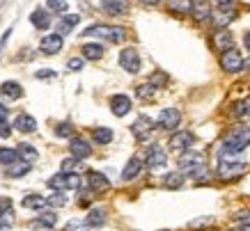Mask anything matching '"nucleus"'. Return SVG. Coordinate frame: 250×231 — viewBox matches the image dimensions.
I'll return each mask as SVG.
<instances>
[{
	"instance_id": "f257e3e1",
	"label": "nucleus",
	"mask_w": 250,
	"mask_h": 231,
	"mask_svg": "<svg viewBox=\"0 0 250 231\" xmlns=\"http://www.w3.org/2000/svg\"><path fill=\"white\" fill-rule=\"evenodd\" d=\"M248 172V165L243 163V158L236 151H220L218 160V176L220 179H239L241 174Z\"/></svg>"
},
{
	"instance_id": "f03ea898",
	"label": "nucleus",
	"mask_w": 250,
	"mask_h": 231,
	"mask_svg": "<svg viewBox=\"0 0 250 231\" xmlns=\"http://www.w3.org/2000/svg\"><path fill=\"white\" fill-rule=\"evenodd\" d=\"M179 170L197 181L207 179V163L200 151H184V156L179 158Z\"/></svg>"
},
{
	"instance_id": "7ed1b4c3",
	"label": "nucleus",
	"mask_w": 250,
	"mask_h": 231,
	"mask_svg": "<svg viewBox=\"0 0 250 231\" xmlns=\"http://www.w3.org/2000/svg\"><path fill=\"white\" fill-rule=\"evenodd\" d=\"M248 144H250V128L248 126H239V128H234V131H229V133L225 135V140H223V149L241 154Z\"/></svg>"
},
{
	"instance_id": "20e7f679",
	"label": "nucleus",
	"mask_w": 250,
	"mask_h": 231,
	"mask_svg": "<svg viewBox=\"0 0 250 231\" xmlns=\"http://www.w3.org/2000/svg\"><path fill=\"white\" fill-rule=\"evenodd\" d=\"M83 35L106 39V41H113V44H120V41H124V37H126V30H124V28H115V25H104V23H99V25H90Z\"/></svg>"
},
{
	"instance_id": "39448f33",
	"label": "nucleus",
	"mask_w": 250,
	"mask_h": 231,
	"mask_svg": "<svg viewBox=\"0 0 250 231\" xmlns=\"http://www.w3.org/2000/svg\"><path fill=\"white\" fill-rule=\"evenodd\" d=\"M48 188L51 190H78L81 188V179L76 174H67V172H60L48 179Z\"/></svg>"
},
{
	"instance_id": "423d86ee",
	"label": "nucleus",
	"mask_w": 250,
	"mask_h": 231,
	"mask_svg": "<svg viewBox=\"0 0 250 231\" xmlns=\"http://www.w3.org/2000/svg\"><path fill=\"white\" fill-rule=\"evenodd\" d=\"M220 67L229 71V74H236V71H241L243 69V58L241 53L234 51V48H228V51L220 55Z\"/></svg>"
},
{
	"instance_id": "0eeeda50",
	"label": "nucleus",
	"mask_w": 250,
	"mask_h": 231,
	"mask_svg": "<svg viewBox=\"0 0 250 231\" xmlns=\"http://www.w3.org/2000/svg\"><path fill=\"white\" fill-rule=\"evenodd\" d=\"M120 64L124 71L129 74H138L140 71V58H138V51L136 48H124L120 53Z\"/></svg>"
},
{
	"instance_id": "6e6552de",
	"label": "nucleus",
	"mask_w": 250,
	"mask_h": 231,
	"mask_svg": "<svg viewBox=\"0 0 250 231\" xmlns=\"http://www.w3.org/2000/svg\"><path fill=\"white\" fill-rule=\"evenodd\" d=\"M159 124H161V128H166V131H174V128L182 124V112L177 110V108H166V110H161Z\"/></svg>"
},
{
	"instance_id": "1a4fd4ad",
	"label": "nucleus",
	"mask_w": 250,
	"mask_h": 231,
	"mask_svg": "<svg viewBox=\"0 0 250 231\" xmlns=\"http://www.w3.org/2000/svg\"><path fill=\"white\" fill-rule=\"evenodd\" d=\"M190 14H193V19H195L197 23L211 21L213 19L211 2H209V0H193V9H190Z\"/></svg>"
},
{
	"instance_id": "9d476101",
	"label": "nucleus",
	"mask_w": 250,
	"mask_h": 231,
	"mask_svg": "<svg viewBox=\"0 0 250 231\" xmlns=\"http://www.w3.org/2000/svg\"><path fill=\"white\" fill-rule=\"evenodd\" d=\"M193 142H195V135L188 133V131H182V133L172 135V140H170V149L184 154V151H188L190 147H193Z\"/></svg>"
},
{
	"instance_id": "9b49d317",
	"label": "nucleus",
	"mask_w": 250,
	"mask_h": 231,
	"mask_svg": "<svg viewBox=\"0 0 250 231\" xmlns=\"http://www.w3.org/2000/svg\"><path fill=\"white\" fill-rule=\"evenodd\" d=\"M129 7V0H101V9L110 16H124Z\"/></svg>"
},
{
	"instance_id": "f8f14e48",
	"label": "nucleus",
	"mask_w": 250,
	"mask_h": 231,
	"mask_svg": "<svg viewBox=\"0 0 250 231\" xmlns=\"http://www.w3.org/2000/svg\"><path fill=\"white\" fill-rule=\"evenodd\" d=\"M166 163H167V154L161 149L159 144H152L149 151H147V165H149V170H159Z\"/></svg>"
},
{
	"instance_id": "ddd939ff",
	"label": "nucleus",
	"mask_w": 250,
	"mask_h": 231,
	"mask_svg": "<svg viewBox=\"0 0 250 231\" xmlns=\"http://www.w3.org/2000/svg\"><path fill=\"white\" fill-rule=\"evenodd\" d=\"M14 224V213H12V199L9 197H2L0 199V231L9 229Z\"/></svg>"
},
{
	"instance_id": "4468645a",
	"label": "nucleus",
	"mask_w": 250,
	"mask_h": 231,
	"mask_svg": "<svg viewBox=\"0 0 250 231\" xmlns=\"http://www.w3.org/2000/svg\"><path fill=\"white\" fill-rule=\"evenodd\" d=\"M232 44H234V37H232V32L229 30L220 28L218 32H213L211 46L216 48V51H228V48H232Z\"/></svg>"
},
{
	"instance_id": "2eb2a0df",
	"label": "nucleus",
	"mask_w": 250,
	"mask_h": 231,
	"mask_svg": "<svg viewBox=\"0 0 250 231\" xmlns=\"http://www.w3.org/2000/svg\"><path fill=\"white\" fill-rule=\"evenodd\" d=\"M110 110H113L115 117H124V115H129L131 110V98L124 96V94H117V96L110 98Z\"/></svg>"
},
{
	"instance_id": "dca6fc26",
	"label": "nucleus",
	"mask_w": 250,
	"mask_h": 231,
	"mask_svg": "<svg viewBox=\"0 0 250 231\" xmlns=\"http://www.w3.org/2000/svg\"><path fill=\"white\" fill-rule=\"evenodd\" d=\"M152 128H154L152 119H147V117H138V121L131 126V131H133V135H136V140L145 142L147 137H149V133H152Z\"/></svg>"
},
{
	"instance_id": "f3484780",
	"label": "nucleus",
	"mask_w": 250,
	"mask_h": 231,
	"mask_svg": "<svg viewBox=\"0 0 250 231\" xmlns=\"http://www.w3.org/2000/svg\"><path fill=\"white\" fill-rule=\"evenodd\" d=\"M87 186H90V190H94V192H104V190L110 188V181H108L101 172H87Z\"/></svg>"
},
{
	"instance_id": "a211bd4d",
	"label": "nucleus",
	"mask_w": 250,
	"mask_h": 231,
	"mask_svg": "<svg viewBox=\"0 0 250 231\" xmlns=\"http://www.w3.org/2000/svg\"><path fill=\"white\" fill-rule=\"evenodd\" d=\"M69 151H71V156H76V158H87L92 154V147H90V142H85L83 137H74V140L69 142Z\"/></svg>"
},
{
	"instance_id": "6ab92c4d",
	"label": "nucleus",
	"mask_w": 250,
	"mask_h": 231,
	"mask_svg": "<svg viewBox=\"0 0 250 231\" xmlns=\"http://www.w3.org/2000/svg\"><path fill=\"white\" fill-rule=\"evenodd\" d=\"M39 48H42L46 55H53V53H58L62 48V35H46V37L42 39Z\"/></svg>"
},
{
	"instance_id": "aec40b11",
	"label": "nucleus",
	"mask_w": 250,
	"mask_h": 231,
	"mask_svg": "<svg viewBox=\"0 0 250 231\" xmlns=\"http://www.w3.org/2000/svg\"><path fill=\"white\" fill-rule=\"evenodd\" d=\"M14 128L21 131V133H35V131H37V121H35V117H30V115H19L14 119Z\"/></svg>"
},
{
	"instance_id": "412c9836",
	"label": "nucleus",
	"mask_w": 250,
	"mask_h": 231,
	"mask_svg": "<svg viewBox=\"0 0 250 231\" xmlns=\"http://www.w3.org/2000/svg\"><path fill=\"white\" fill-rule=\"evenodd\" d=\"M78 21H81V16H78V14H67V16H62L60 21H58V35H62V37H64V35H69V32L76 28Z\"/></svg>"
},
{
	"instance_id": "4be33fe9",
	"label": "nucleus",
	"mask_w": 250,
	"mask_h": 231,
	"mask_svg": "<svg viewBox=\"0 0 250 231\" xmlns=\"http://www.w3.org/2000/svg\"><path fill=\"white\" fill-rule=\"evenodd\" d=\"M30 21L39 30H48V28H51V14H48L46 9H35L30 16Z\"/></svg>"
},
{
	"instance_id": "5701e85b",
	"label": "nucleus",
	"mask_w": 250,
	"mask_h": 231,
	"mask_svg": "<svg viewBox=\"0 0 250 231\" xmlns=\"http://www.w3.org/2000/svg\"><path fill=\"white\" fill-rule=\"evenodd\" d=\"M140 170H143V160L138 156H133L126 163V167H124V172H122V179L124 181H131V179H136L138 174H140Z\"/></svg>"
},
{
	"instance_id": "b1692460",
	"label": "nucleus",
	"mask_w": 250,
	"mask_h": 231,
	"mask_svg": "<svg viewBox=\"0 0 250 231\" xmlns=\"http://www.w3.org/2000/svg\"><path fill=\"white\" fill-rule=\"evenodd\" d=\"M0 94H2L5 98H19L23 94V90H21V85H19V82L7 80V82H2V85H0Z\"/></svg>"
},
{
	"instance_id": "393cba45",
	"label": "nucleus",
	"mask_w": 250,
	"mask_h": 231,
	"mask_svg": "<svg viewBox=\"0 0 250 231\" xmlns=\"http://www.w3.org/2000/svg\"><path fill=\"white\" fill-rule=\"evenodd\" d=\"M167 7L172 9L174 14H190V9H193V0H167Z\"/></svg>"
},
{
	"instance_id": "a878e982",
	"label": "nucleus",
	"mask_w": 250,
	"mask_h": 231,
	"mask_svg": "<svg viewBox=\"0 0 250 231\" xmlns=\"http://www.w3.org/2000/svg\"><path fill=\"white\" fill-rule=\"evenodd\" d=\"M55 222H58V215L44 213V215H39L37 220L30 224V229H51V227H55Z\"/></svg>"
},
{
	"instance_id": "bb28decb",
	"label": "nucleus",
	"mask_w": 250,
	"mask_h": 231,
	"mask_svg": "<svg viewBox=\"0 0 250 231\" xmlns=\"http://www.w3.org/2000/svg\"><path fill=\"white\" fill-rule=\"evenodd\" d=\"M236 19V12L234 9H220V12H216L213 14V23L218 25V28H225L229 21H234Z\"/></svg>"
},
{
	"instance_id": "cd10ccee",
	"label": "nucleus",
	"mask_w": 250,
	"mask_h": 231,
	"mask_svg": "<svg viewBox=\"0 0 250 231\" xmlns=\"http://www.w3.org/2000/svg\"><path fill=\"white\" fill-rule=\"evenodd\" d=\"M83 58L85 60H101V58H104V46L101 44H85L83 46Z\"/></svg>"
},
{
	"instance_id": "c85d7f7f",
	"label": "nucleus",
	"mask_w": 250,
	"mask_h": 231,
	"mask_svg": "<svg viewBox=\"0 0 250 231\" xmlns=\"http://www.w3.org/2000/svg\"><path fill=\"white\" fill-rule=\"evenodd\" d=\"M16 151L21 154V160H25V163H32V160H37V156H39V151L35 149V147H30L28 142H21Z\"/></svg>"
},
{
	"instance_id": "c756f323",
	"label": "nucleus",
	"mask_w": 250,
	"mask_h": 231,
	"mask_svg": "<svg viewBox=\"0 0 250 231\" xmlns=\"http://www.w3.org/2000/svg\"><path fill=\"white\" fill-rule=\"evenodd\" d=\"M28 172H30V163H25V160H16V163H12L7 167V176H12V179H14V176H23V174H28Z\"/></svg>"
},
{
	"instance_id": "7c9ffc66",
	"label": "nucleus",
	"mask_w": 250,
	"mask_h": 231,
	"mask_svg": "<svg viewBox=\"0 0 250 231\" xmlns=\"http://www.w3.org/2000/svg\"><path fill=\"white\" fill-rule=\"evenodd\" d=\"M163 186L177 190V188L184 186V176L179 174V172H170V174H166V176H163Z\"/></svg>"
},
{
	"instance_id": "2f4dec72",
	"label": "nucleus",
	"mask_w": 250,
	"mask_h": 231,
	"mask_svg": "<svg viewBox=\"0 0 250 231\" xmlns=\"http://www.w3.org/2000/svg\"><path fill=\"white\" fill-rule=\"evenodd\" d=\"M78 170H83L81 158L71 156V158H64V160H62V172H67V174H76Z\"/></svg>"
},
{
	"instance_id": "473e14b6",
	"label": "nucleus",
	"mask_w": 250,
	"mask_h": 231,
	"mask_svg": "<svg viewBox=\"0 0 250 231\" xmlns=\"http://www.w3.org/2000/svg\"><path fill=\"white\" fill-rule=\"evenodd\" d=\"M21 204H23V209H42V206H48V201L44 197H39V194H28Z\"/></svg>"
},
{
	"instance_id": "72a5a7b5",
	"label": "nucleus",
	"mask_w": 250,
	"mask_h": 231,
	"mask_svg": "<svg viewBox=\"0 0 250 231\" xmlns=\"http://www.w3.org/2000/svg\"><path fill=\"white\" fill-rule=\"evenodd\" d=\"M92 137H94V142H99V144H108V142L113 140V131H110V128H94V131H92Z\"/></svg>"
},
{
	"instance_id": "f704fd0d",
	"label": "nucleus",
	"mask_w": 250,
	"mask_h": 231,
	"mask_svg": "<svg viewBox=\"0 0 250 231\" xmlns=\"http://www.w3.org/2000/svg\"><path fill=\"white\" fill-rule=\"evenodd\" d=\"M85 222L90 224V227H101V224H106V213H104V211H99V209H94V211H90V215H87Z\"/></svg>"
},
{
	"instance_id": "c9c22d12",
	"label": "nucleus",
	"mask_w": 250,
	"mask_h": 231,
	"mask_svg": "<svg viewBox=\"0 0 250 231\" xmlns=\"http://www.w3.org/2000/svg\"><path fill=\"white\" fill-rule=\"evenodd\" d=\"M19 160V151L16 149H0V163L2 165H12Z\"/></svg>"
},
{
	"instance_id": "e433bc0d",
	"label": "nucleus",
	"mask_w": 250,
	"mask_h": 231,
	"mask_svg": "<svg viewBox=\"0 0 250 231\" xmlns=\"http://www.w3.org/2000/svg\"><path fill=\"white\" fill-rule=\"evenodd\" d=\"M136 92H138V96L147 101V98H154V94H156V87H154L152 82H145V85H138Z\"/></svg>"
},
{
	"instance_id": "4c0bfd02",
	"label": "nucleus",
	"mask_w": 250,
	"mask_h": 231,
	"mask_svg": "<svg viewBox=\"0 0 250 231\" xmlns=\"http://www.w3.org/2000/svg\"><path fill=\"white\" fill-rule=\"evenodd\" d=\"M46 201H48V206H53V209H60V206H64V204H67V199H64L62 190H58L55 194H51V197H48Z\"/></svg>"
},
{
	"instance_id": "58836bf2",
	"label": "nucleus",
	"mask_w": 250,
	"mask_h": 231,
	"mask_svg": "<svg viewBox=\"0 0 250 231\" xmlns=\"http://www.w3.org/2000/svg\"><path fill=\"white\" fill-rule=\"evenodd\" d=\"M55 135H58V137H71V135H74V126L64 121V124H60V126L55 128Z\"/></svg>"
},
{
	"instance_id": "ea45409f",
	"label": "nucleus",
	"mask_w": 250,
	"mask_h": 231,
	"mask_svg": "<svg viewBox=\"0 0 250 231\" xmlns=\"http://www.w3.org/2000/svg\"><path fill=\"white\" fill-rule=\"evenodd\" d=\"M48 9L62 14V12H67V0H48Z\"/></svg>"
},
{
	"instance_id": "a19ab883",
	"label": "nucleus",
	"mask_w": 250,
	"mask_h": 231,
	"mask_svg": "<svg viewBox=\"0 0 250 231\" xmlns=\"http://www.w3.org/2000/svg\"><path fill=\"white\" fill-rule=\"evenodd\" d=\"M87 227H90L87 222H78V220H71V222L67 224V231H87Z\"/></svg>"
},
{
	"instance_id": "79ce46f5",
	"label": "nucleus",
	"mask_w": 250,
	"mask_h": 231,
	"mask_svg": "<svg viewBox=\"0 0 250 231\" xmlns=\"http://www.w3.org/2000/svg\"><path fill=\"white\" fill-rule=\"evenodd\" d=\"M239 224H241L243 231H250V211H246V213H239Z\"/></svg>"
},
{
	"instance_id": "37998d69",
	"label": "nucleus",
	"mask_w": 250,
	"mask_h": 231,
	"mask_svg": "<svg viewBox=\"0 0 250 231\" xmlns=\"http://www.w3.org/2000/svg\"><path fill=\"white\" fill-rule=\"evenodd\" d=\"M166 82H167L166 74H156V76H152V85H154V87H161V85H166Z\"/></svg>"
},
{
	"instance_id": "c03bdc74",
	"label": "nucleus",
	"mask_w": 250,
	"mask_h": 231,
	"mask_svg": "<svg viewBox=\"0 0 250 231\" xmlns=\"http://www.w3.org/2000/svg\"><path fill=\"white\" fill-rule=\"evenodd\" d=\"M69 69H71V71H81V69H83V58H74V60H69Z\"/></svg>"
},
{
	"instance_id": "a18cd8bd",
	"label": "nucleus",
	"mask_w": 250,
	"mask_h": 231,
	"mask_svg": "<svg viewBox=\"0 0 250 231\" xmlns=\"http://www.w3.org/2000/svg\"><path fill=\"white\" fill-rule=\"evenodd\" d=\"M12 133V128L7 126V121H0V137H9Z\"/></svg>"
},
{
	"instance_id": "49530a36",
	"label": "nucleus",
	"mask_w": 250,
	"mask_h": 231,
	"mask_svg": "<svg viewBox=\"0 0 250 231\" xmlns=\"http://www.w3.org/2000/svg\"><path fill=\"white\" fill-rule=\"evenodd\" d=\"M51 76H55L53 71H37V78H51Z\"/></svg>"
},
{
	"instance_id": "de8ad7c7",
	"label": "nucleus",
	"mask_w": 250,
	"mask_h": 231,
	"mask_svg": "<svg viewBox=\"0 0 250 231\" xmlns=\"http://www.w3.org/2000/svg\"><path fill=\"white\" fill-rule=\"evenodd\" d=\"M5 119H7V108L0 105V121H5Z\"/></svg>"
},
{
	"instance_id": "09e8293b",
	"label": "nucleus",
	"mask_w": 250,
	"mask_h": 231,
	"mask_svg": "<svg viewBox=\"0 0 250 231\" xmlns=\"http://www.w3.org/2000/svg\"><path fill=\"white\" fill-rule=\"evenodd\" d=\"M216 2H218L220 7H228V5H232V2H234V0H216Z\"/></svg>"
},
{
	"instance_id": "8fccbe9b",
	"label": "nucleus",
	"mask_w": 250,
	"mask_h": 231,
	"mask_svg": "<svg viewBox=\"0 0 250 231\" xmlns=\"http://www.w3.org/2000/svg\"><path fill=\"white\" fill-rule=\"evenodd\" d=\"M243 44H246V48L250 51V32H246V37H243Z\"/></svg>"
},
{
	"instance_id": "3c124183",
	"label": "nucleus",
	"mask_w": 250,
	"mask_h": 231,
	"mask_svg": "<svg viewBox=\"0 0 250 231\" xmlns=\"http://www.w3.org/2000/svg\"><path fill=\"white\" fill-rule=\"evenodd\" d=\"M145 5H156V2H159V0H143Z\"/></svg>"
},
{
	"instance_id": "603ef678",
	"label": "nucleus",
	"mask_w": 250,
	"mask_h": 231,
	"mask_svg": "<svg viewBox=\"0 0 250 231\" xmlns=\"http://www.w3.org/2000/svg\"><path fill=\"white\" fill-rule=\"evenodd\" d=\"M243 67H246V69H250V60H246V62H243Z\"/></svg>"
}]
</instances>
